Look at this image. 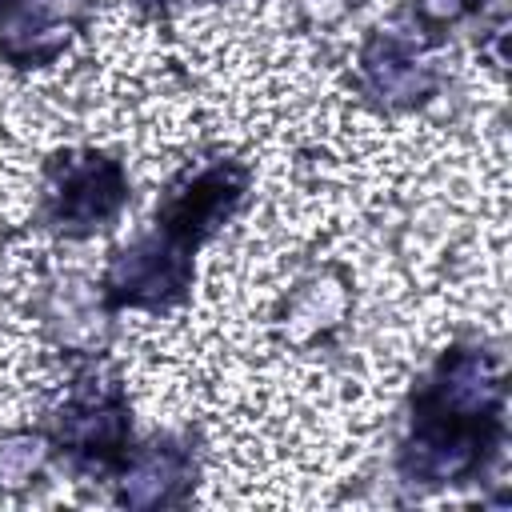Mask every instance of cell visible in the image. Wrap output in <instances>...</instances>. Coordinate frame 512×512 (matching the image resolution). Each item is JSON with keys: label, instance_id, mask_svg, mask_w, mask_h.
<instances>
[{"label": "cell", "instance_id": "11", "mask_svg": "<svg viewBox=\"0 0 512 512\" xmlns=\"http://www.w3.org/2000/svg\"><path fill=\"white\" fill-rule=\"evenodd\" d=\"M140 12H164V8H172L176 0H132Z\"/></svg>", "mask_w": 512, "mask_h": 512}, {"label": "cell", "instance_id": "5", "mask_svg": "<svg viewBox=\"0 0 512 512\" xmlns=\"http://www.w3.org/2000/svg\"><path fill=\"white\" fill-rule=\"evenodd\" d=\"M196 252L168 240L160 228L140 232L100 272V300L108 312H172L192 296Z\"/></svg>", "mask_w": 512, "mask_h": 512}, {"label": "cell", "instance_id": "12", "mask_svg": "<svg viewBox=\"0 0 512 512\" xmlns=\"http://www.w3.org/2000/svg\"><path fill=\"white\" fill-rule=\"evenodd\" d=\"M4 4H8V0H0V8H4Z\"/></svg>", "mask_w": 512, "mask_h": 512}, {"label": "cell", "instance_id": "3", "mask_svg": "<svg viewBox=\"0 0 512 512\" xmlns=\"http://www.w3.org/2000/svg\"><path fill=\"white\" fill-rule=\"evenodd\" d=\"M132 184L128 168L100 148H68L44 164L40 224L64 240H88L120 220Z\"/></svg>", "mask_w": 512, "mask_h": 512}, {"label": "cell", "instance_id": "2", "mask_svg": "<svg viewBox=\"0 0 512 512\" xmlns=\"http://www.w3.org/2000/svg\"><path fill=\"white\" fill-rule=\"evenodd\" d=\"M44 436L52 456H60L72 472H116L132 448V408L124 384L108 368H84L48 412Z\"/></svg>", "mask_w": 512, "mask_h": 512}, {"label": "cell", "instance_id": "7", "mask_svg": "<svg viewBox=\"0 0 512 512\" xmlns=\"http://www.w3.org/2000/svg\"><path fill=\"white\" fill-rule=\"evenodd\" d=\"M92 0H8L0 8V60L8 68H48L88 28Z\"/></svg>", "mask_w": 512, "mask_h": 512}, {"label": "cell", "instance_id": "9", "mask_svg": "<svg viewBox=\"0 0 512 512\" xmlns=\"http://www.w3.org/2000/svg\"><path fill=\"white\" fill-rule=\"evenodd\" d=\"M52 460V444L44 436V428H16L8 436H0V488L16 492L28 488Z\"/></svg>", "mask_w": 512, "mask_h": 512}, {"label": "cell", "instance_id": "10", "mask_svg": "<svg viewBox=\"0 0 512 512\" xmlns=\"http://www.w3.org/2000/svg\"><path fill=\"white\" fill-rule=\"evenodd\" d=\"M484 8H488V0H412L408 4V32L424 44H436L444 32H452L456 24L472 20Z\"/></svg>", "mask_w": 512, "mask_h": 512}, {"label": "cell", "instance_id": "4", "mask_svg": "<svg viewBox=\"0 0 512 512\" xmlns=\"http://www.w3.org/2000/svg\"><path fill=\"white\" fill-rule=\"evenodd\" d=\"M248 192H252L248 164L232 156H204L168 180V188L156 200L152 228H160L180 248L200 252L244 208Z\"/></svg>", "mask_w": 512, "mask_h": 512}, {"label": "cell", "instance_id": "6", "mask_svg": "<svg viewBox=\"0 0 512 512\" xmlns=\"http://www.w3.org/2000/svg\"><path fill=\"white\" fill-rule=\"evenodd\" d=\"M424 48H428L424 40H416L412 32H400V28L372 32L356 52V84H360L364 100L380 112L420 108L440 84Z\"/></svg>", "mask_w": 512, "mask_h": 512}, {"label": "cell", "instance_id": "1", "mask_svg": "<svg viewBox=\"0 0 512 512\" xmlns=\"http://www.w3.org/2000/svg\"><path fill=\"white\" fill-rule=\"evenodd\" d=\"M508 384L504 360L480 340H460L436 356L412 388L396 472L416 488H444L484 476L504 448Z\"/></svg>", "mask_w": 512, "mask_h": 512}, {"label": "cell", "instance_id": "8", "mask_svg": "<svg viewBox=\"0 0 512 512\" xmlns=\"http://www.w3.org/2000/svg\"><path fill=\"white\" fill-rule=\"evenodd\" d=\"M200 476L196 448L188 436H152L132 444L116 468V500L124 508H176L192 496Z\"/></svg>", "mask_w": 512, "mask_h": 512}]
</instances>
